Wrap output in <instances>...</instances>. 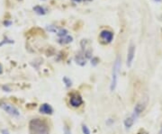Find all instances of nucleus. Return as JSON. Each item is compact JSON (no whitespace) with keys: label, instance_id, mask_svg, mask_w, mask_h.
Wrapping results in <instances>:
<instances>
[{"label":"nucleus","instance_id":"393cba45","mask_svg":"<svg viewBox=\"0 0 162 134\" xmlns=\"http://www.w3.org/2000/svg\"><path fill=\"white\" fill-rule=\"evenodd\" d=\"M155 1H157V2H160L161 0H155Z\"/></svg>","mask_w":162,"mask_h":134},{"label":"nucleus","instance_id":"423d86ee","mask_svg":"<svg viewBox=\"0 0 162 134\" xmlns=\"http://www.w3.org/2000/svg\"><path fill=\"white\" fill-rule=\"evenodd\" d=\"M69 104L72 107H78L83 104V99L78 94H73L70 96Z\"/></svg>","mask_w":162,"mask_h":134},{"label":"nucleus","instance_id":"9b49d317","mask_svg":"<svg viewBox=\"0 0 162 134\" xmlns=\"http://www.w3.org/2000/svg\"><path fill=\"white\" fill-rule=\"evenodd\" d=\"M73 41V38H72V36H70V35H65V36H63V37H60V38H59V43H60V44H68V43H71V41Z\"/></svg>","mask_w":162,"mask_h":134},{"label":"nucleus","instance_id":"4be33fe9","mask_svg":"<svg viewBox=\"0 0 162 134\" xmlns=\"http://www.w3.org/2000/svg\"><path fill=\"white\" fill-rule=\"evenodd\" d=\"M2 134H9V132H8L7 130H3L2 131Z\"/></svg>","mask_w":162,"mask_h":134},{"label":"nucleus","instance_id":"f03ea898","mask_svg":"<svg viewBox=\"0 0 162 134\" xmlns=\"http://www.w3.org/2000/svg\"><path fill=\"white\" fill-rule=\"evenodd\" d=\"M121 68V60L120 58L118 57L116 58V60L113 64V72H112V79H111V84H110V90L113 92L116 88L117 86V79H118V73Z\"/></svg>","mask_w":162,"mask_h":134},{"label":"nucleus","instance_id":"bb28decb","mask_svg":"<svg viewBox=\"0 0 162 134\" xmlns=\"http://www.w3.org/2000/svg\"><path fill=\"white\" fill-rule=\"evenodd\" d=\"M0 71H1V66H0Z\"/></svg>","mask_w":162,"mask_h":134},{"label":"nucleus","instance_id":"9d476101","mask_svg":"<svg viewBox=\"0 0 162 134\" xmlns=\"http://www.w3.org/2000/svg\"><path fill=\"white\" fill-rule=\"evenodd\" d=\"M135 121H136V119L134 118V117H133L132 115L127 117V118H126V119L124 120V127H125L126 129H131V128L132 127V125L134 124Z\"/></svg>","mask_w":162,"mask_h":134},{"label":"nucleus","instance_id":"a878e982","mask_svg":"<svg viewBox=\"0 0 162 134\" xmlns=\"http://www.w3.org/2000/svg\"><path fill=\"white\" fill-rule=\"evenodd\" d=\"M85 1H92V0H85Z\"/></svg>","mask_w":162,"mask_h":134},{"label":"nucleus","instance_id":"1a4fd4ad","mask_svg":"<svg viewBox=\"0 0 162 134\" xmlns=\"http://www.w3.org/2000/svg\"><path fill=\"white\" fill-rule=\"evenodd\" d=\"M75 61L78 65H79L81 67L85 66L86 63V58L85 54L83 52H80V53L77 54L75 57Z\"/></svg>","mask_w":162,"mask_h":134},{"label":"nucleus","instance_id":"b1692460","mask_svg":"<svg viewBox=\"0 0 162 134\" xmlns=\"http://www.w3.org/2000/svg\"><path fill=\"white\" fill-rule=\"evenodd\" d=\"M73 1H75V2H81L82 0H73Z\"/></svg>","mask_w":162,"mask_h":134},{"label":"nucleus","instance_id":"dca6fc26","mask_svg":"<svg viewBox=\"0 0 162 134\" xmlns=\"http://www.w3.org/2000/svg\"><path fill=\"white\" fill-rule=\"evenodd\" d=\"M81 130H82L83 134H90V130L86 126V124H82V127H81Z\"/></svg>","mask_w":162,"mask_h":134},{"label":"nucleus","instance_id":"5701e85b","mask_svg":"<svg viewBox=\"0 0 162 134\" xmlns=\"http://www.w3.org/2000/svg\"><path fill=\"white\" fill-rule=\"evenodd\" d=\"M159 134H162V124H161V127H160V130H159Z\"/></svg>","mask_w":162,"mask_h":134},{"label":"nucleus","instance_id":"f257e3e1","mask_svg":"<svg viewBox=\"0 0 162 134\" xmlns=\"http://www.w3.org/2000/svg\"><path fill=\"white\" fill-rule=\"evenodd\" d=\"M30 134H50V129L46 122L41 119H32L29 123Z\"/></svg>","mask_w":162,"mask_h":134},{"label":"nucleus","instance_id":"4468645a","mask_svg":"<svg viewBox=\"0 0 162 134\" xmlns=\"http://www.w3.org/2000/svg\"><path fill=\"white\" fill-rule=\"evenodd\" d=\"M57 34L58 36L60 38V37H63L65 35H68V31L66 29H60L58 32H57Z\"/></svg>","mask_w":162,"mask_h":134},{"label":"nucleus","instance_id":"6e6552de","mask_svg":"<svg viewBox=\"0 0 162 134\" xmlns=\"http://www.w3.org/2000/svg\"><path fill=\"white\" fill-rule=\"evenodd\" d=\"M40 113L43 114H52L53 109L49 104H43L40 106Z\"/></svg>","mask_w":162,"mask_h":134},{"label":"nucleus","instance_id":"a211bd4d","mask_svg":"<svg viewBox=\"0 0 162 134\" xmlns=\"http://www.w3.org/2000/svg\"><path fill=\"white\" fill-rule=\"evenodd\" d=\"M4 25L6 26V27L11 26V25H12V21H7V20H5V21L4 22Z\"/></svg>","mask_w":162,"mask_h":134},{"label":"nucleus","instance_id":"0eeeda50","mask_svg":"<svg viewBox=\"0 0 162 134\" xmlns=\"http://www.w3.org/2000/svg\"><path fill=\"white\" fill-rule=\"evenodd\" d=\"M134 55H135V46L131 44L128 49V53H127V66L128 67L132 66V63L134 58Z\"/></svg>","mask_w":162,"mask_h":134},{"label":"nucleus","instance_id":"412c9836","mask_svg":"<svg viewBox=\"0 0 162 134\" xmlns=\"http://www.w3.org/2000/svg\"><path fill=\"white\" fill-rule=\"evenodd\" d=\"M108 125H111L112 123H113V120H112V119H109L108 121H107V122H106Z\"/></svg>","mask_w":162,"mask_h":134},{"label":"nucleus","instance_id":"6ab92c4d","mask_svg":"<svg viewBox=\"0 0 162 134\" xmlns=\"http://www.w3.org/2000/svg\"><path fill=\"white\" fill-rule=\"evenodd\" d=\"M64 132H65V134H70V130L68 126L64 127Z\"/></svg>","mask_w":162,"mask_h":134},{"label":"nucleus","instance_id":"f3484780","mask_svg":"<svg viewBox=\"0 0 162 134\" xmlns=\"http://www.w3.org/2000/svg\"><path fill=\"white\" fill-rule=\"evenodd\" d=\"M97 63H98V58H91V64L92 65L95 66Z\"/></svg>","mask_w":162,"mask_h":134},{"label":"nucleus","instance_id":"f8f14e48","mask_svg":"<svg viewBox=\"0 0 162 134\" xmlns=\"http://www.w3.org/2000/svg\"><path fill=\"white\" fill-rule=\"evenodd\" d=\"M34 11L37 14H40V15H44L46 14V10L43 6L41 5H36L34 7Z\"/></svg>","mask_w":162,"mask_h":134},{"label":"nucleus","instance_id":"20e7f679","mask_svg":"<svg viewBox=\"0 0 162 134\" xmlns=\"http://www.w3.org/2000/svg\"><path fill=\"white\" fill-rule=\"evenodd\" d=\"M145 108H146V103L143 102V101L139 102V103H138V104L135 105V107H134V109H133V113H132V115L134 117L135 119H137L138 117H139V116L144 112Z\"/></svg>","mask_w":162,"mask_h":134},{"label":"nucleus","instance_id":"39448f33","mask_svg":"<svg viewBox=\"0 0 162 134\" xmlns=\"http://www.w3.org/2000/svg\"><path fill=\"white\" fill-rule=\"evenodd\" d=\"M113 33L111 31L104 30L100 32V39L104 43H110L113 41Z\"/></svg>","mask_w":162,"mask_h":134},{"label":"nucleus","instance_id":"aec40b11","mask_svg":"<svg viewBox=\"0 0 162 134\" xmlns=\"http://www.w3.org/2000/svg\"><path fill=\"white\" fill-rule=\"evenodd\" d=\"M137 134H149V133H148L147 131H146L145 130H142V129H141V130H140L139 131H138Z\"/></svg>","mask_w":162,"mask_h":134},{"label":"nucleus","instance_id":"ddd939ff","mask_svg":"<svg viewBox=\"0 0 162 134\" xmlns=\"http://www.w3.org/2000/svg\"><path fill=\"white\" fill-rule=\"evenodd\" d=\"M63 83L65 84V86H66L67 87H70L72 86V81L68 77H64L63 78Z\"/></svg>","mask_w":162,"mask_h":134},{"label":"nucleus","instance_id":"2eb2a0df","mask_svg":"<svg viewBox=\"0 0 162 134\" xmlns=\"http://www.w3.org/2000/svg\"><path fill=\"white\" fill-rule=\"evenodd\" d=\"M12 43H14V41L13 40H10V39H7V38H5V40H3L1 43H0V47H2L3 45H5V44H12Z\"/></svg>","mask_w":162,"mask_h":134},{"label":"nucleus","instance_id":"7ed1b4c3","mask_svg":"<svg viewBox=\"0 0 162 134\" xmlns=\"http://www.w3.org/2000/svg\"><path fill=\"white\" fill-rule=\"evenodd\" d=\"M0 107H1L3 110L7 113L8 114H10L12 116H15V117H17L20 115V113L19 111L17 110V108H15L14 105L12 104H6V103H2V104H0Z\"/></svg>","mask_w":162,"mask_h":134}]
</instances>
